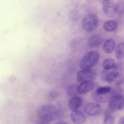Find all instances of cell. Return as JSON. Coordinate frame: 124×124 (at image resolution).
Returning a JSON list of instances; mask_svg holds the SVG:
<instances>
[{
    "mask_svg": "<svg viewBox=\"0 0 124 124\" xmlns=\"http://www.w3.org/2000/svg\"><path fill=\"white\" fill-rule=\"evenodd\" d=\"M58 112L56 107L51 104L42 105L37 110V115L40 120L47 123L55 120Z\"/></svg>",
    "mask_w": 124,
    "mask_h": 124,
    "instance_id": "6da1fadb",
    "label": "cell"
},
{
    "mask_svg": "<svg viewBox=\"0 0 124 124\" xmlns=\"http://www.w3.org/2000/svg\"><path fill=\"white\" fill-rule=\"evenodd\" d=\"M99 58V54L98 52L89 51L82 58L79 63V67L82 70L91 69L97 63Z\"/></svg>",
    "mask_w": 124,
    "mask_h": 124,
    "instance_id": "7a4b0ae2",
    "label": "cell"
},
{
    "mask_svg": "<svg viewBox=\"0 0 124 124\" xmlns=\"http://www.w3.org/2000/svg\"><path fill=\"white\" fill-rule=\"evenodd\" d=\"M99 19L93 14H89L84 16L81 22L82 29L86 32H91L98 26Z\"/></svg>",
    "mask_w": 124,
    "mask_h": 124,
    "instance_id": "3957f363",
    "label": "cell"
},
{
    "mask_svg": "<svg viewBox=\"0 0 124 124\" xmlns=\"http://www.w3.org/2000/svg\"><path fill=\"white\" fill-rule=\"evenodd\" d=\"M97 76L96 72L92 69L81 70L78 72L77 74V80L79 83L92 82Z\"/></svg>",
    "mask_w": 124,
    "mask_h": 124,
    "instance_id": "277c9868",
    "label": "cell"
},
{
    "mask_svg": "<svg viewBox=\"0 0 124 124\" xmlns=\"http://www.w3.org/2000/svg\"><path fill=\"white\" fill-rule=\"evenodd\" d=\"M106 81L110 85L115 86L122 84L124 81V76L118 71H113L108 73L105 76Z\"/></svg>",
    "mask_w": 124,
    "mask_h": 124,
    "instance_id": "5b68a950",
    "label": "cell"
},
{
    "mask_svg": "<svg viewBox=\"0 0 124 124\" xmlns=\"http://www.w3.org/2000/svg\"><path fill=\"white\" fill-rule=\"evenodd\" d=\"M108 106L112 110L118 111L124 108V96L118 93L113 95L110 98Z\"/></svg>",
    "mask_w": 124,
    "mask_h": 124,
    "instance_id": "8992f818",
    "label": "cell"
},
{
    "mask_svg": "<svg viewBox=\"0 0 124 124\" xmlns=\"http://www.w3.org/2000/svg\"><path fill=\"white\" fill-rule=\"evenodd\" d=\"M102 9L105 16L108 17H114L117 12V5L112 0H104L102 2Z\"/></svg>",
    "mask_w": 124,
    "mask_h": 124,
    "instance_id": "52a82bcc",
    "label": "cell"
},
{
    "mask_svg": "<svg viewBox=\"0 0 124 124\" xmlns=\"http://www.w3.org/2000/svg\"><path fill=\"white\" fill-rule=\"evenodd\" d=\"M84 111L88 116H94L99 115L102 112V108L99 104L95 102H90L85 106Z\"/></svg>",
    "mask_w": 124,
    "mask_h": 124,
    "instance_id": "ba28073f",
    "label": "cell"
},
{
    "mask_svg": "<svg viewBox=\"0 0 124 124\" xmlns=\"http://www.w3.org/2000/svg\"><path fill=\"white\" fill-rule=\"evenodd\" d=\"M71 121L76 124H82L85 122L86 117L81 111L76 110H73L70 114Z\"/></svg>",
    "mask_w": 124,
    "mask_h": 124,
    "instance_id": "9c48e42d",
    "label": "cell"
},
{
    "mask_svg": "<svg viewBox=\"0 0 124 124\" xmlns=\"http://www.w3.org/2000/svg\"><path fill=\"white\" fill-rule=\"evenodd\" d=\"M94 88V84L92 82L81 83L78 86V92L79 94H84L93 91Z\"/></svg>",
    "mask_w": 124,
    "mask_h": 124,
    "instance_id": "30bf717a",
    "label": "cell"
},
{
    "mask_svg": "<svg viewBox=\"0 0 124 124\" xmlns=\"http://www.w3.org/2000/svg\"><path fill=\"white\" fill-rule=\"evenodd\" d=\"M91 97L95 101L99 103H106L110 100L112 96L111 92L110 93L106 94H98L95 91H93L91 93Z\"/></svg>",
    "mask_w": 124,
    "mask_h": 124,
    "instance_id": "8fae6325",
    "label": "cell"
},
{
    "mask_svg": "<svg viewBox=\"0 0 124 124\" xmlns=\"http://www.w3.org/2000/svg\"><path fill=\"white\" fill-rule=\"evenodd\" d=\"M82 105V99L78 96L72 97L68 101V106L69 108L73 110H77Z\"/></svg>",
    "mask_w": 124,
    "mask_h": 124,
    "instance_id": "7c38bea8",
    "label": "cell"
},
{
    "mask_svg": "<svg viewBox=\"0 0 124 124\" xmlns=\"http://www.w3.org/2000/svg\"><path fill=\"white\" fill-rule=\"evenodd\" d=\"M116 43L112 39H109L105 41L103 45V49L104 51L108 54L112 53L115 48Z\"/></svg>",
    "mask_w": 124,
    "mask_h": 124,
    "instance_id": "4fadbf2b",
    "label": "cell"
},
{
    "mask_svg": "<svg viewBox=\"0 0 124 124\" xmlns=\"http://www.w3.org/2000/svg\"><path fill=\"white\" fill-rule=\"evenodd\" d=\"M102 40V37L100 34H94L89 38L88 44L92 47L97 46L101 44Z\"/></svg>",
    "mask_w": 124,
    "mask_h": 124,
    "instance_id": "5bb4252c",
    "label": "cell"
},
{
    "mask_svg": "<svg viewBox=\"0 0 124 124\" xmlns=\"http://www.w3.org/2000/svg\"><path fill=\"white\" fill-rule=\"evenodd\" d=\"M118 27L117 22L113 19L105 21L103 24V29L105 31L111 32L115 30Z\"/></svg>",
    "mask_w": 124,
    "mask_h": 124,
    "instance_id": "9a60e30c",
    "label": "cell"
},
{
    "mask_svg": "<svg viewBox=\"0 0 124 124\" xmlns=\"http://www.w3.org/2000/svg\"><path fill=\"white\" fill-rule=\"evenodd\" d=\"M102 66L104 70H108L114 68L116 66V63L113 59L108 58L105 59L103 61Z\"/></svg>",
    "mask_w": 124,
    "mask_h": 124,
    "instance_id": "2e32d148",
    "label": "cell"
},
{
    "mask_svg": "<svg viewBox=\"0 0 124 124\" xmlns=\"http://www.w3.org/2000/svg\"><path fill=\"white\" fill-rule=\"evenodd\" d=\"M115 54L118 59H122L124 57V42H122L118 45Z\"/></svg>",
    "mask_w": 124,
    "mask_h": 124,
    "instance_id": "e0dca14e",
    "label": "cell"
},
{
    "mask_svg": "<svg viewBox=\"0 0 124 124\" xmlns=\"http://www.w3.org/2000/svg\"><path fill=\"white\" fill-rule=\"evenodd\" d=\"M66 93L68 95L72 96V97L76 96L78 93V86L74 84L69 85L67 87Z\"/></svg>",
    "mask_w": 124,
    "mask_h": 124,
    "instance_id": "ac0fdd59",
    "label": "cell"
},
{
    "mask_svg": "<svg viewBox=\"0 0 124 124\" xmlns=\"http://www.w3.org/2000/svg\"><path fill=\"white\" fill-rule=\"evenodd\" d=\"M111 90L112 88L110 86H105L99 87L94 91L98 94H106L110 93Z\"/></svg>",
    "mask_w": 124,
    "mask_h": 124,
    "instance_id": "d6986e66",
    "label": "cell"
},
{
    "mask_svg": "<svg viewBox=\"0 0 124 124\" xmlns=\"http://www.w3.org/2000/svg\"><path fill=\"white\" fill-rule=\"evenodd\" d=\"M104 124H113L114 118L110 114L106 115L104 119Z\"/></svg>",
    "mask_w": 124,
    "mask_h": 124,
    "instance_id": "ffe728a7",
    "label": "cell"
},
{
    "mask_svg": "<svg viewBox=\"0 0 124 124\" xmlns=\"http://www.w3.org/2000/svg\"><path fill=\"white\" fill-rule=\"evenodd\" d=\"M118 124H124V116L119 119L118 122Z\"/></svg>",
    "mask_w": 124,
    "mask_h": 124,
    "instance_id": "44dd1931",
    "label": "cell"
},
{
    "mask_svg": "<svg viewBox=\"0 0 124 124\" xmlns=\"http://www.w3.org/2000/svg\"><path fill=\"white\" fill-rule=\"evenodd\" d=\"M37 124H47V122L41 120L40 121H39V122Z\"/></svg>",
    "mask_w": 124,
    "mask_h": 124,
    "instance_id": "7402d4cb",
    "label": "cell"
},
{
    "mask_svg": "<svg viewBox=\"0 0 124 124\" xmlns=\"http://www.w3.org/2000/svg\"><path fill=\"white\" fill-rule=\"evenodd\" d=\"M55 124H66V123H64V122H58Z\"/></svg>",
    "mask_w": 124,
    "mask_h": 124,
    "instance_id": "603a6c76",
    "label": "cell"
}]
</instances>
